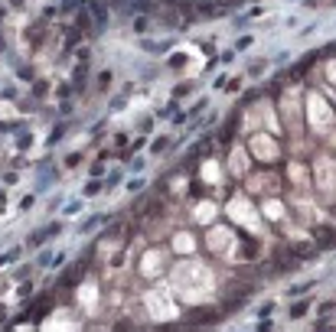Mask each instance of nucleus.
I'll use <instances>...</instances> for the list:
<instances>
[{
	"label": "nucleus",
	"mask_w": 336,
	"mask_h": 332,
	"mask_svg": "<svg viewBox=\"0 0 336 332\" xmlns=\"http://www.w3.org/2000/svg\"><path fill=\"white\" fill-rule=\"evenodd\" d=\"M170 271H173V286H176V293H183L193 306L196 303H206V296L212 293V271L206 264L186 257V261H180L176 267H170Z\"/></svg>",
	"instance_id": "f257e3e1"
},
{
	"label": "nucleus",
	"mask_w": 336,
	"mask_h": 332,
	"mask_svg": "<svg viewBox=\"0 0 336 332\" xmlns=\"http://www.w3.org/2000/svg\"><path fill=\"white\" fill-rule=\"evenodd\" d=\"M304 101H307L304 111H307V127H310V134L327 137V134L336 127V114H333V108L327 104V95L313 92V95H307Z\"/></svg>",
	"instance_id": "f03ea898"
},
{
	"label": "nucleus",
	"mask_w": 336,
	"mask_h": 332,
	"mask_svg": "<svg viewBox=\"0 0 336 332\" xmlns=\"http://www.w3.org/2000/svg\"><path fill=\"white\" fill-rule=\"evenodd\" d=\"M242 183H245V192L251 199H268V195L284 192V173H278L274 166H261L258 173H248Z\"/></svg>",
	"instance_id": "7ed1b4c3"
},
{
	"label": "nucleus",
	"mask_w": 336,
	"mask_h": 332,
	"mask_svg": "<svg viewBox=\"0 0 336 332\" xmlns=\"http://www.w3.org/2000/svg\"><path fill=\"white\" fill-rule=\"evenodd\" d=\"M281 114H284V127L294 140H304V95L300 88L290 85L287 92H281Z\"/></svg>",
	"instance_id": "20e7f679"
},
{
	"label": "nucleus",
	"mask_w": 336,
	"mask_h": 332,
	"mask_svg": "<svg viewBox=\"0 0 336 332\" xmlns=\"http://www.w3.org/2000/svg\"><path fill=\"white\" fill-rule=\"evenodd\" d=\"M248 153H251V160H258L261 166H271V163H278L284 156V147H281V140L278 137H271V134H265V131H255V134H248Z\"/></svg>",
	"instance_id": "39448f33"
},
{
	"label": "nucleus",
	"mask_w": 336,
	"mask_h": 332,
	"mask_svg": "<svg viewBox=\"0 0 336 332\" xmlns=\"http://www.w3.org/2000/svg\"><path fill=\"white\" fill-rule=\"evenodd\" d=\"M137 271H141L144 280H157L164 277L170 271V254H167L164 247H144L141 261H137Z\"/></svg>",
	"instance_id": "423d86ee"
},
{
	"label": "nucleus",
	"mask_w": 336,
	"mask_h": 332,
	"mask_svg": "<svg viewBox=\"0 0 336 332\" xmlns=\"http://www.w3.org/2000/svg\"><path fill=\"white\" fill-rule=\"evenodd\" d=\"M284 179L297 195H310L313 192V170L300 160H287V170H284Z\"/></svg>",
	"instance_id": "0eeeda50"
},
{
	"label": "nucleus",
	"mask_w": 336,
	"mask_h": 332,
	"mask_svg": "<svg viewBox=\"0 0 336 332\" xmlns=\"http://www.w3.org/2000/svg\"><path fill=\"white\" fill-rule=\"evenodd\" d=\"M258 212H261V218H268L271 225L290 222V205H287V199H281V195H268V199H261Z\"/></svg>",
	"instance_id": "6e6552de"
},
{
	"label": "nucleus",
	"mask_w": 336,
	"mask_h": 332,
	"mask_svg": "<svg viewBox=\"0 0 336 332\" xmlns=\"http://www.w3.org/2000/svg\"><path fill=\"white\" fill-rule=\"evenodd\" d=\"M251 153H248V147H228V160H225V173L228 176H235V179H245L251 173Z\"/></svg>",
	"instance_id": "1a4fd4ad"
},
{
	"label": "nucleus",
	"mask_w": 336,
	"mask_h": 332,
	"mask_svg": "<svg viewBox=\"0 0 336 332\" xmlns=\"http://www.w3.org/2000/svg\"><path fill=\"white\" fill-rule=\"evenodd\" d=\"M85 10H88V16H92V23H95V33L102 30V26H108V20H111V3L108 0H85Z\"/></svg>",
	"instance_id": "9d476101"
},
{
	"label": "nucleus",
	"mask_w": 336,
	"mask_h": 332,
	"mask_svg": "<svg viewBox=\"0 0 336 332\" xmlns=\"http://www.w3.org/2000/svg\"><path fill=\"white\" fill-rule=\"evenodd\" d=\"M189 215H193L196 225H216V222H219V205L209 202V199H203V202H196V205H193Z\"/></svg>",
	"instance_id": "9b49d317"
},
{
	"label": "nucleus",
	"mask_w": 336,
	"mask_h": 332,
	"mask_svg": "<svg viewBox=\"0 0 336 332\" xmlns=\"http://www.w3.org/2000/svg\"><path fill=\"white\" fill-rule=\"evenodd\" d=\"M59 232H62V218H59V222H49V225H43L39 232H33L30 238H26V247H43V241L56 238Z\"/></svg>",
	"instance_id": "f8f14e48"
},
{
	"label": "nucleus",
	"mask_w": 336,
	"mask_h": 332,
	"mask_svg": "<svg viewBox=\"0 0 336 332\" xmlns=\"http://www.w3.org/2000/svg\"><path fill=\"white\" fill-rule=\"evenodd\" d=\"M85 274H88V261L69 264V267H65V274L59 277V286H75V284H82V280H85Z\"/></svg>",
	"instance_id": "ddd939ff"
},
{
	"label": "nucleus",
	"mask_w": 336,
	"mask_h": 332,
	"mask_svg": "<svg viewBox=\"0 0 336 332\" xmlns=\"http://www.w3.org/2000/svg\"><path fill=\"white\" fill-rule=\"evenodd\" d=\"M170 241H173V244H170L173 254H186V257H189V254L196 251V235H193V232H173Z\"/></svg>",
	"instance_id": "4468645a"
},
{
	"label": "nucleus",
	"mask_w": 336,
	"mask_h": 332,
	"mask_svg": "<svg viewBox=\"0 0 336 332\" xmlns=\"http://www.w3.org/2000/svg\"><path fill=\"white\" fill-rule=\"evenodd\" d=\"M108 218H111V215H105V212H95V215H88L85 222L78 225V235H88V232H95L98 225H108Z\"/></svg>",
	"instance_id": "2eb2a0df"
},
{
	"label": "nucleus",
	"mask_w": 336,
	"mask_h": 332,
	"mask_svg": "<svg viewBox=\"0 0 336 332\" xmlns=\"http://www.w3.org/2000/svg\"><path fill=\"white\" fill-rule=\"evenodd\" d=\"M85 82H88V62H78V69L72 72V88L85 92Z\"/></svg>",
	"instance_id": "dca6fc26"
},
{
	"label": "nucleus",
	"mask_w": 336,
	"mask_h": 332,
	"mask_svg": "<svg viewBox=\"0 0 336 332\" xmlns=\"http://www.w3.org/2000/svg\"><path fill=\"white\" fill-rule=\"evenodd\" d=\"M141 46H144V52H150V55H167L173 49V43H154V39H141Z\"/></svg>",
	"instance_id": "f3484780"
},
{
	"label": "nucleus",
	"mask_w": 336,
	"mask_h": 332,
	"mask_svg": "<svg viewBox=\"0 0 336 332\" xmlns=\"http://www.w3.org/2000/svg\"><path fill=\"white\" fill-rule=\"evenodd\" d=\"M49 183H56V170H46V166H39V179H36V192H43Z\"/></svg>",
	"instance_id": "a211bd4d"
},
{
	"label": "nucleus",
	"mask_w": 336,
	"mask_h": 332,
	"mask_svg": "<svg viewBox=\"0 0 336 332\" xmlns=\"http://www.w3.org/2000/svg\"><path fill=\"white\" fill-rule=\"evenodd\" d=\"M167 150H173V137H167V134L150 143V153H167Z\"/></svg>",
	"instance_id": "6ab92c4d"
},
{
	"label": "nucleus",
	"mask_w": 336,
	"mask_h": 332,
	"mask_svg": "<svg viewBox=\"0 0 336 332\" xmlns=\"http://www.w3.org/2000/svg\"><path fill=\"white\" fill-rule=\"evenodd\" d=\"M30 147H33V131L26 127V131H20V134H16V150L23 153V150H30Z\"/></svg>",
	"instance_id": "aec40b11"
},
{
	"label": "nucleus",
	"mask_w": 336,
	"mask_h": 332,
	"mask_svg": "<svg viewBox=\"0 0 336 332\" xmlns=\"http://www.w3.org/2000/svg\"><path fill=\"white\" fill-rule=\"evenodd\" d=\"M186 52H170V59H167V69H173V72H176V69H183V65H186Z\"/></svg>",
	"instance_id": "412c9836"
},
{
	"label": "nucleus",
	"mask_w": 336,
	"mask_h": 332,
	"mask_svg": "<svg viewBox=\"0 0 336 332\" xmlns=\"http://www.w3.org/2000/svg\"><path fill=\"white\" fill-rule=\"evenodd\" d=\"M105 192V179H88L85 183V195L92 199V195H102Z\"/></svg>",
	"instance_id": "4be33fe9"
},
{
	"label": "nucleus",
	"mask_w": 336,
	"mask_h": 332,
	"mask_svg": "<svg viewBox=\"0 0 336 332\" xmlns=\"http://www.w3.org/2000/svg\"><path fill=\"white\" fill-rule=\"evenodd\" d=\"M62 134H65V124H56L53 131H49V137H46V147H56V143L62 140Z\"/></svg>",
	"instance_id": "5701e85b"
},
{
	"label": "nucleus",
	"mask_w": 336,
	"mask_h": 332,
	"mask_svg": "<svg viewBox=\"0 0 336 332\" xmlns=\"http://www.w3.org/2000/svg\"><path fill=\"white\" fill-rule=\"evenodd\" d=\"M16 78H20V82H33V78H36V69H33V65H16Z\"/></svg>",
	"instance_id": "b1692460"
},
{
	"label": "nucleus",
	"mask_w": 336,
	"mask_h": 332,
	"mask_svg": "<svg viewBox=\"0 0 336 332\" xmlns=\"http://www.w3.org/2000/svg\"><path fill=\"white\" fill-rule=\"evenodd\" d=\"M117 183H121V170H117V166H114V170H111L108 176H105V192H108V189H114Z\"/></svg>",
	"instance_id": "393cba45"
},
{
	"label": "nucleus",
	"mask_w": 336,
	"mask_h": 332,
	"mask_svg": "<svg viewBox=\"0 0 336 332\" xmlns=\"http://www.w3.org/2000/svg\"><path fill=\"white\" fill-rule=\"evenodd\" d=\"M75 212H82V199H69V202L62 205V218H65V215H75Z\"/></svg>",
	"instance_id": "a878e982"
},
{
	"label": "nucleus",
	"mask_w": 336,
	"mask_h": 332,
	"mask_svg": "<svg viewBox=\"0 0 336 332\" xmlns=\"http://www.w3.org/2000/svg\"><path fill=\"white\" fill-rule=\"evenodd\" d=\"M242 82H245L242 75H235V78H228V85H225V92H228V95H242Z\"/></svg>",
	"instance_id": "bb28decb"
},
{
	"label": "nucleus",
	"mask_w": 336,
	"mask_h": 332,
	"mask_svg": "<svg viewBox=\"0 0 336 332\" xmlns=\"http://www.w3.org/2000/svg\"><path fill=\"white\" fill-rule=\"evenodd\" d=\"M307 290H313V280H304V284H294L287 290V296H297V293H307Z\"/></svg>",
	"instance_id": "cd10ccee"
},
{
	"label": "nucleus",
	"mask_w": 336,
	"mask_h": 332,
	"mask_svg": "<svg viewBox=\"0 0 336 332\" xmlns=\"http://www.w3.org/2000/svg\"><path fill=\"white\" fill-rule=\"evenodd\" d=\"M307 309H310V300L297 303V306H290V319H300V316H307Z\"/></svg>",
	"instance_id": "c85d7f7f"
},
{
	"label": "nucleus",
	"mask_w": 336,
	"mask_h": 332,
	"mask_svg": "<svg viewBox=\"0 0 336 332\" xmlns=\"http://www.w3.org/2000/svg\"><path fill=\"white\" fill-rule=\"evenodd\" d=\"M144 186H147V179H141V176H134V179H127V186H124V189H127V192H141Z\"/></svg>",
	"instance_id": "c756f323"
},
{
	"label": "nucleus",
	"mask_w": 336,
	"mask_h": 332,
	"mask_svg": "<svg viewBox=\"0 0 336 332\" xmlns=\"http://www.w3.org/2000/svg\"><path fill=\"white\" fill-rule=\"evenodd\" d=\"M134 33H137V36H144V33H147V16H144V13L134 16Z\"/></svg>",
	"instance_id": "7c9ffc66"
},
{
	"label": "nucleus",
	"mask_w": 336,
	"mask_h": 332,
	"mask_svg": "<svg viewBox=\"0 0 336 332\" xmlns=\"http://www.w3.org/2000/svg\"><path fill=\"white\" fill-rule=\"evenodd\" d=\"M251 43H255V36H251V33H245V36H238V39H235V52H242V49H248Z\"/></svg>",
	"instance_id": "2f4dec72"
},
{
	"label": "nucleus",
	"mask_w": 336,
	"mask_h": 332,
	"mask_svg": "<svg viewBox=\"0 0 336 332\" xmlns=\"http://www.w3.org/2000/svg\"><path fill=\"white\" fill-rule=\"evenodd\" d=\"M95 85H98V92H108V85H111V72H108V69H105V72H102V75L95 78Z\"/></svg>",
	"instance_id": "473e14b6"
},
{
	"label": "nucleus",
	"mask_w": 336,
	"mask_h": 332,
	"mask_svg": "<svg viewBox=\"0 0 336 332\" xmlns=\"http://www.w3.org/2000/svg\"><path fill=\"white\" fill-rule=\"evenodd\" d=\"M265 72H268V59H261V62H255V65L248 69V75H251V78H258V75H265Z\"/></svg>",
	"instance_id": "72a5a7b5"
},
{
	"label": "nucleus",
	"mask_w": 336,
	"mask_h": 332,
	"mask_svg": "<svg viewBox=\"0 0 336 332\" xmlns=\"http://www.w3.org/2000/svg\"><path fill=\"white\" fill-rule=\"evenodd\" d=\"M33 98H46V82H43V78L33 82Z\"/></svg>",
	"instance_id": "f704fd0d"
},
{
	"label": "nucleus",
	"mask_w": 336,
	"mask_h": 332,
	"mask_svg": "<svg viewBox=\"0 0 336 332\" xmlns=\"http://www.w3.org/2000/svg\"><path fill=\"white\" fill-rule=\"evenodd\" d=\"M127 104V95H117V98H111V111H121Z\"/></svg>",
	"instance_id": "c9c22d12"
},
{
	"label": "nucleus",
	"mask_w": 336,
	"mask_h": 332,
	"mask_svg": "<svg viewBox=\"0 0 336 332\" xmlns=\"http://www.w3.org/2000/svg\"><path fill=\"white\" fill-rule=\"evenodd\" d=\"M144 147H147V137H144V134H141V137H137V140H134V143H131V156L137 153V150H144Z\"/></svg>",
	"instance_id": "e433bc0d"
},
{
	"label": "nucleus",
	"mask_w": 336,
	"mask_h": 332,
	"mask_svg": "<svg viewBox=\"0 0 336 332\" xmlns=\"http://www.w3.org/2000/svg\"><path fill=\"white\" fill-rule=\"evenodd\" d=\"M131 173H144V156H131Z\"/></svg>",
	"instance_id": "4c0bfd02"
},
{
	"label": "nucleus",
	"mask_w": 336,
	"mask_h": 332,
	"mask_svg": "<svg viewBox=\"0 0 336 332\" xmlns=\"http://www.w3.org/2000/svg\"><path fill=\"white\" fill-rule=\"evenodd\" d=\"M271 329H274L271 319H258V326H255V332H271Z\"/></svg>",
	"instance_id": "58836bf2"
},
{
	"label": "nucleus",
	"mask_w": 336,
	"mask_h": 332,
	"mask_svg": "<svg viewBox=\"0 0 336 332\" xmlns=\"http://www.w3.org/2000/svg\"><path fill=\"white\" fill-rule=\"evenodd\" d=\"M33 205H36V195H23V199H20V209H33Z\"/></svg>",
	"instance_id": "ea45409f"
},
{
	"label": "nucleus",
	"mask_w": 336,
	"mask_h": 332,
	"mask_svg": "<svg viewBox=\"0 0 336 332\" xmlns=\"http://www.w3.org/2000/svg\"><path fill=\"white\" fill-rule=\"evenodd\" d=\"M75 163H82V153H69L65 156V166H69V170H75Z\"/></svg>",
	"instance_id": "a19ab883"
},
{
	"label": "nucleus",
	"mask_w": 336,
	"mask_h": 332,
	"mask_svg": "<svg viewBox=\"0 0 336 332\" xmlns=\"http://www.w3.org/2000/svg\"><path fill=\"white\" fill-rule=\"evenodd\" d=\"M327 147H330V150H333V156H336V127H333V131H330V134H327Z\"/></svg>",
	"instance_id": "79ce46f5"
},
{
	"label": "nucleus",
	"mask_w": 336,
	"mask_h": 332,
	"mask_svg": "<svg viewBox=\"0 0 336 332\" xmlns=\"http://www.w3.org/2000/svg\"><path fill=\"white\" fill-rule=\"evenodd\" d=\"M111 143H114V147H127V134H114Z\"/></svg>",
	"instance_id": "37998d69"
},
{
	"label": "nucleus",
	"mask_w": 336,
	"mask_h": 332,
	"mask_svg": "<svg viewBox=\"0 0 336 332\" xmlns=\"http://www.w3.org/2000/svg\"><path fill=\"white\" fill-rule=\"evenodd\" d=\"M327 78L336 85V62H330V65H327Z\"/></svg>",
	"instance_id": "c03bdc74"
},
{
	"label": "nucleus",
	"mask_w": 336,
	"mask_h": 332,
	"mask_svg": "<svg viewBox=\"0 0 336 332\" xmlns=\"http://www.w3.org/2000/svg\"><path fill=\"white\" fill-rule=\"evenodd\" d=\"M108 3H111V7H121L127 13V0H108Z\"/></svg>",
	"instance_id": "a18cd8bd"
},
{
	"label": "nucleus",
	"mask_w": 336,
	"mask_h": 332,
	"mask_svg": "<svg viewBox=\"0 0 336 332\" xmlns=\"http://www.w3.org/2000/svg\"><path fill=\"white\" fill-rule=\"evenodd\" d=\"M23 3H26V0H7V7H13V10H20Z\"/></svg>",
	"instance_id": "49530a36"
},
{
	"label": "nucleus",
	"mask_w": 336,
	"mask_h": 332,
	"mask_svg": "<svg viewBox=\"0 0 336 332\" xmlns=\"http://www.w3.org/2000/svg\"><path fill=\"white\" fill-rule=\"evenodd\" d=\"M7 52V39H3V33H0V55Z\"/></svg>",
	"instance_id": "de8ad7c7"
},
{
	"label": "nucleus",
	"mask_w": 336,
	"mask_h": 332,
	"mask_svg": "<svg viewBox=\"0 0 336 332\" xmlns=\"http://www.w3.org/2000/svg\"><path fill=\"white\" fill-rule=\"evenodd\" d=\"M7 10H10L7 3H0V23H3V16H7Z\"/></svg>",
	"instance_id": "09e8293b"
}]
</instances>
